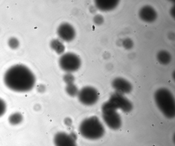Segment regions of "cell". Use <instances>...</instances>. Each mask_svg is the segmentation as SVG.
Listing matches in <instances>:
<instances>
[{"instance_id": "obj_13", "label": "cell", "mask_w": 175, "mask_h": 146, "mask_svg": "<svg viewBox=\"0 0 175 146\" xmlns=\"http://www.w3.org/2000/svg\"><path fill=\"white\" fill-rule=\"evenodd\" d=\"M65 91L68 95L72 97L77 96L79 91L77 86L74 83L67 84L65 87Z\"/></svg>"}, {"instance_id": "obj_5", "label": "cell", "mask_w": 175, "mask_h": 146, "mask_svg": "<svg viewBox=\"0 0 175 146\" xmlns=\"http://www.w3.org/2000/svg\"><path fill=\"white\" fill-rule=\"evenodd\" d=\"M107 105L116 110L120 109L124 113L132 110L133 105L130 101L122 94L115 92L111 95L108 101L105 103Z\"/></svg>"}, {"instance_id": "obj_6", "label": "cell", "mask_w": 175, "mask_h": 146, "mask_svg": "<svg viewBox=\"0 0 175 146\" xmlns=\"http://www.w3.org/2000/svg\"><path fill=\"white\" fill-rule=\"evenodd\" d=\"M59 65L64 71L70 73L76 71L79 69L81 65V61L76 54L67 53L60 57Z\"/></svg>"}, {"instance_id": "obj_16", "label": "cell", "mask_w": 175, "mask_h": 146, "mask_svg": "<svg viewBox=\"0 0 175 146\" xmlns=\"http://www.w3.org/2000/svg\"><path fill=\"white\" fill-rule=\"evenodd\" d=\"M9 45L12 49H16L19 46V42L16 39L12 38L9 41Z\"/></svg>"}, {"instance_id": "obj_19", "label": "cell", "mask_w": 175, "mask_h": 146, "mask_svg": "<svg viewBox=\"0 0 175 146\" xmlns=\"http://www.w3.org/2000/svg\"><path fill=\"white\" fill-rule=\"evenodd\" d=\"M45 86L43 85H39L38 87V90L39 92L42 93L44 91H45Z\"/></svg>"}, {"instance_id": "obj_12", "label": "cell", "mask_w": 175, "mask_h": 146, "mask_svg": "<svg viewBox=\"0 0 175 146\" xmlns=\"http://www.w3.org/2000/svg\"><path fill=\"white\" fill-rule=\"evenodd\" d=\"M23 120V117L22 114L19 112L11 114L8 118L9 123L14 126L17 125L21 123Z\"/></svg>"}, {"instance_id": "obj_11", "label": "cell", "mask_w": 175, "mask_h": 146, "mask_svg": "<svg viewBox=\"0 0 175 146\" xmlns=\"http://www.w3.org/2000/svg\"><path fill=\"white\" fill-rule=\"evenodd\" d=\"M51 48L58 54H61L64 52L65 47L64 44L57 39L52 40L50 43Z\"/></svg>"}, {"instance_id": "obj_9", "label": "cell", "mask_w": 175, "mask_h": 146, "mask_svg": "<svg viewBox=\"0 0 175 146\" xmlns=\"http://www.w3.org/2000/svg\"><path fill=\"white\" fill-rule=\"evenodd\" d=\"M57 33L62 40L67 42L73 40L76 36L75 29L72 25L67 23H62L59 26Z\"/></svg>"}, {"instance_id": "obj_4", "label": "cell", "mask_w": 175, "mask_h": 146, "mask_svg": "<svg viewBox=\"0 0 175 146\" xmlns=\"http://www.w3.org/2000/svg\"><path fill=\"white\" fill-rule=\"evenodd\" d=\"M102 116L103 120L109 128L117 130L121 127L122 121L117 110L111 107L104 103L101 107Z\"/></svg>"}, {"instance_id": "obj_7", "label": "cell", "mask_w": 175, "mask_h": 146, "mask_svg": "<svg viewBox=\"0 0 175 146\" xmlns=\"http://www.w3.org/2000/svg\"><path fill=\"white\" fill-rule=\"evenodd\" d=\"M77 96L78 100L83 105L91 106L97 102L99 93L95 88L86 86L79 90Z\"/></svg>"}, {"instance_id": "obj_8", "label": "cell", "mask_w": 175, "mask_h": 146, "mask_svg": "<svg viewBox=\"0 0 175 146\" xmlns=\"http://www.w3.org/2000/svg\"><path fill=\"white\" fill-rule=\"evenodd\" d=\"M77 135L74 133L68 134L64 132L57 133L54 137L55 146H77Z\"/></svg>"}, {"instance_id": "obj_15", "label": "cell", "mask_w": 175, "mask_h": 146, "mask_svg": "<svg viewBox=\"0 0 175 146\" xmlns=\"http://www.w3.org/2000/svg\"><path fill=\"white\" fill-rule=\"evenodd\" d=\"M7 105L5 101L0 98V117L3 116L7 110Z\"/></svg>"}, {"instance_id": "obj_10", "label": "cell", "mask_w": 175, "mask_h": 146, "mask_svg": "<svg viewBox=\"0 0 175 146\" xmlns=\"http://www.w3.org/2000/svg\"><path fill=\"white\" fill-rule=\"evenodd\" d=\"M112 87L116 90V92L123 95L130 93L132 90V84L122 78H116L112 81Z\"/></svg>"}, {"instance_id": "obj_3", "label": "cell", "mask_w": 175, "mask_h": 146, "mask_svg": "<svg viewBox=\"0 0 175 146\" xmlns=\"http://www.w3.org/2000/svg\"><path fill=\"white\" fill-rule=\"evenodd\" d=\"M154 99L156 105L166 118L172 119L175 116V101L170 91L161 88L156 91Z\"/></svg>"}, {"instance_id": "obj_18", "label": "cell", "mask_w": 175, "mask_h": 146, "mask_svg": "<svg viewBox=\"0 0 175 146\" xmlns=\"http://www.w3.org/2000/svg\"><path fill=\"white\" fill-rule=\"evenodd\" d=\"M64 124L67 126H71L72 123V121L71 119L69 118H65L64 120Z\"/></svg>"}, {"instance_id": "obj_2", "label": "cell", "mask_w": 175, "mask_h": 146, "mask_svg": "<svg viewBox=\"0 0 175 146\" xmlns=\"http://www.w3.org/2000/svg\"><path fill=\"white\" fill-rule=\"evenodd\" d=\"M79 131L83 138L90 140L100 139L105 133L103 125L98 117L95 116L83 120L79 125Z\"/></svg>"}, {"instance_id": "obj_17", "label": "cell", "mask_w": 175, "mask_h": 146, "mask_svg": "<svg viewBox=\"0 0 175 146\" xmlns=\"http://www.w3.org/2000/svg\"><path fill=\"white\" fill-rule=\"evenodd\" d=\"M94 23L97 25L100 24L102 21V17L100 15H96L93 18Z\"/></svg>"}, {"instance_id": "obj_14", "label": "cell", "mask_w": 175, "mask_h": 146, "mask_svg": "<svg viewBox=\"0 0 175 146\" xmlns=\"http://www.w3.org/2000/svg\"><path fill=\"white\" fill-rule=\"evenodd\" d=\"M63 79L66 85L74 83L75 80L73 75L70 73H67V74L64 75Z\"/></svg>"}, {"instance_id": "obj_1", "label": "cell", "mask_w": 175, "mask_h": 146, "mask_svg": "<svg viewBox=\"0 0 175 146\" xmlns=\"http://www.w3.org/2000/svg\"><path fill=\"white\" fill-rule=\"evenodd\" d=\"M6 87L18 93H26L32 90L35 84V75L24 65H14L7 70L4 77Z\"/></svg>"}]
</instances>
